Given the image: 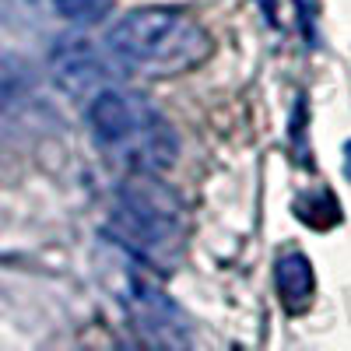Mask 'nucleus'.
I'll use <instances>...</instances> for the list:
<instances>
[{"label": "nucleus", "instance_id": "nucleus-1", "mask_svg": "<svg viewBox=\"0 0 351 351\" xmlns=\"http://www.w3.org/2000/svg\"><path fill=\"white\" fill-rule=\"evenodd\" d=\"M109 236L127 256H137L155 271H172L186 250V211L176 190L158 172H130L116 197Z\"/></svg>", "mask_w": 351, "mask_h": 351}, {"label": "nucleus", "instance_id": "nucleus-2", "mask_svg": "<svg viewBox=\"0 0 351 351\" xmlns=\"http://www.w3.org/2000/svg\"><path fill=\"white\" fill-rule=\"evenodd\" d=\"M88 127L99 148L116 158L127 172H169L180 158V137L172 123L123 84H109L88 99Z\"/></svg>", "mask_w": 351, "mask_h": 351}, {"label": "nucleus", "instance_id": "nucleus-3", "mask_svg": "<svg viewBox=\"0 0 351 351\" xmlns=\"http://www.w3.org/2000/svg\"><path fill=\"white\" fill-rule=\"evenodd\" d=\"M106 46L148 77L186 74L211 56V36L180 8H134L106 32Z\"/></svg>", "mask_w": 351, "mask_h": 351}, {"label": "nucleus", "instance_id": "nucleus-4", "mask_svg": "<svg viewBox=\"0 0 351 351\" xmlns=\"http://www.w3.org/2000/svg\"><path fill=\"white\" fill-rule=\"evenodd\" d=\"M120 299L134 319V327L155 341V344H186L183 324H180V309H176L162 288V271L141 263L137 256H130L127 271H123V285H120Z\"/></svg>", "mask_w": 351, "mask_h": 351}, {"label": "nucleus", "instance_id": "nucleus-5", "mask_svg": "<svg viewBox=\"0 0 351 351\" xmlns=\"http://www.w3.org/2000/svg\"><path fill=\"white\" fill-rule=\"evenodd\" d=\"M53 74L71 95H84L92 99L102 88L120 84V74L127 71V64L116 56L109 46H95L92 39L81 36H67L53 46Z\"/></svg>", "mask_w": 351, "mask_h": 351}, {"label": "nucleus", "instance_id": "nucleus-6", "mask_svg": "<svg viewBox=\"0 0 351 351\" xmlns=\"http://www.w3.org/2000/svg\"><path fill=\"white\" fill-rule=\"evenodd\" d=\"M278 291H281V302L291 313H302L313 295H316V274H313V263L302 253H288L278 260V271H274Z\"/></svg>", "mask_w": 351, "mask_h": 351}, {"label": "nucleus", "instance_id": "nucleus-7", "mask_svg": "<svg viewBox=\"0 0 351 351\" xmlns=\"http://www.w3.org/2000/svg\"><path fill=\"white\" fill-rule=\"evenodd\" d=\"M28 84H32V67L21 56L0 49V102H11V99L25 95Z\"/></svg>", "mask_w": 351, "mask_h": 351}, {"label": "nucleus", "instance_id": "nucleus-8", "mask_svg": "<svg viewBox=\"0 0 351 351\" xmlns=\"http://www.w3.org/2000/svg\"><path fill=\"white\" fill-rule=\"evenodd\" d=\"M56 14L74 21V25H95L112 11V0H49Z\"/></svg>", "mask_w": 351, "mask_h": 351}, {"label": "nucleus", "instance_id": "nucleus-9", "mask_svg": "<svg viewBox=\"0 0 351 351\" xmlns=\"http://www.w3.org/2000/svg\"><path fill=\"white\" fill-rule=\"evenodd\" d=\"M344 176H348V180H351V141L344 144Z\"/></svg>", "mask_w": 351, "mask_h": 351}]
</instances>
